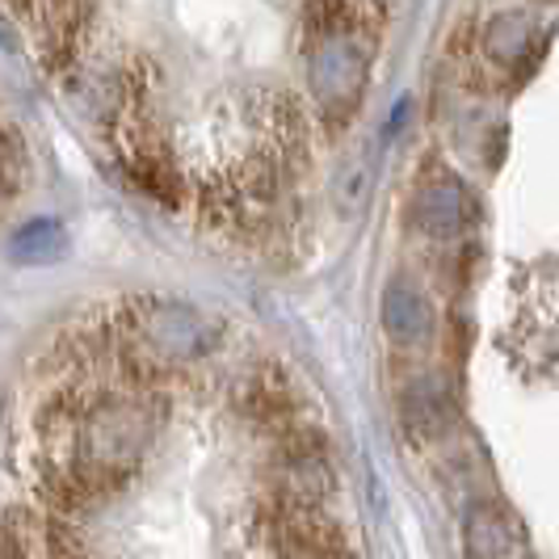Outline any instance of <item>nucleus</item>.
<instances>
[{"label": "nucleus", "instance_id": "obj_8", "mask_svg": "<svg viewBox=\"0 0 559 559\" xmlns=\"http://www.w3.org/2000/svg\"><path fill=\"white\" fill-rule=\"evenodd\" d=\"M472 215H476L472 190L454 173L425 177L417 186V194H413V227H417L420 236L450 240V236H459L463 227L472 224Z\"/></svg>", "mask_w": 559, "mask_h": 559}, {"label": "nucleus", "instance_id": "obj_10", "mask_svg": "<svg viewBox=\"0 0 559 559\" xmlns=\"http://www.w3.org/2000/svg\"><path fill=\"white\" fill-rule=\"evenodd\" d=\"M459 547L463 559H504L518 547V522L497 501H472L459 522Z\"/></svg>", "mask_w": 559, "mask_h": 559}, {"label": "nucleus", "instance_id": "obj_3", "mask_svg": "<svg viewBox=\"0 0 559 559\" xmlns=\"http://www.w3.org/2000/svg\"><path fill=\"white\" fill-rule=\"evenodd\" d=\"M370 51L374 43L362 34H333L308 43V81L316 93V110L329 131H341L349 114L358 110L370 72Z\"/></svg>", "mask_w": 559, "mask_h": 559}, {"label": "nucleus", "instance_id": "obj_12", "mask_svg": "<svg viewBox=\"0 0 559 559\" xmlns=\"http://www.w3.org/2000/svg\"><path fill=\"white\" fill-rule=\"evenodd\" d=\"M63 245H68V236H63V227L56 219H29V224L17 227V236H13V245L9 252L17 257V261H34V265H51L63 257Z\"/></svg>", "mask_w": 559, "mask_h": 559}, {"label": "nucleus", "instance_id": "obj_9", "mask_svg": "<svg viewBox=\"0 0 559 559\" xmlns=\"http://www.w3.org/2000/svg\"><path fill=\"white\" fill-rule=\"evenodd\" d=\"M400 420H404V433L413 442H433L442 438L454 420V400L442 374H417L404 392H400Z\"/></svg>", "mask_w": 559, "mask_h": 559}, {"label": "nucleus", "instance_id": "obj_2", "mask_svg": "<svg viewBox=\"0 0 559 559\" xmlns=\"http://www.w3.org/2000/svg\"><path fill=\"white\" fill-rule=\"evenodd\" d=\"M110 320L118 333L131 336L165 366L198 362L219 341V324L211 316H202L190 304H177V299H160V295L127 299L118 311H110Z\"/></svg>", "mask_w": 559, "mask_h": 559}, {"label": "nucleus", "instance_id": "obj_6", "mask_svg": "<svg viewBox=\"0 0 559 559\" xmlns=\"http://www.w3.org/2000/svg\"><path fill=\"white\" fill-rule=\"evenodd\" d=\"M231 404H236V413L249 420L252 429H261L270 438H278L290 425L304 420V395L295 388V379L274 362H261L245 370L236 379V388H231Z\"/></svg>", "mask_w": 559, "mask_h": 559}, {"label": "nucleus", "instance_id": "obj_5", "mask_svg": "<svg viewBox=\"0 0 559 559\" xmlns=\"http://www.w3.org/2000/svg\"><path fill=\"white\" fill-rule=\"evenodd\" d=\"M114 147H118V165L127 173V181L143 190L147 198L165 202V206H181L190 186H186V173L173 160V147L165 143V135L147 122V114L122 122L110 131Z\"/></svg>", "mask_w": 559, "mask_h": 559}, {"label": "nucleus", "instance_id": "obj_1", "mask_svg": "<svg viewBox=\"0 0 559 559\" xmlns=\"http://www.w3.org/2000/svg\"><path fill=\"white\" fill-rule=\"evenodd\" d=\"M160 420H165V392L118 388V383L114 392H93L76 425L72 459L88 467L110 492H122V484L135 476V467L156 442Z\"/></svg>", "mask_w": 559, "mask_h": 559}, {"label": "nucleus", "instance_id": "obj_4", "mask_svg": "<svg viewBox=\"0 0 559 559\" xmlns=\"http://www.w3.org/2000/svg\"><path fill=\"white\" fill-rule=\"evenodd\" d=\"M265 479H270V497H278V501L324 504V497L336 488V476L320 429L308 425V420H299L286 433H278Z\"/></svg>", "mask_w": 559, "mask_h": 559}, {"label": "nucleus", "instance_id": "obj_7", "mask_svg": "<svg viewBox=\"0 0 559 559\" xmlns=\"http://www.w3.org/2000/svg\"><path fill=\"white\" fill-rule=\"evenodd\" d=\"M249 118L261 135V152H270L286 177L304 173L308 168V152H311V122L308 110L282 93V88H261L249 97Z\"/></svg>", "mask_w": 559, "mask_h": 559}, {"label": "nucleus", "instance_id": "obj_14", "mask_svg": "<svg viewBox=\"0 0 559 559\" xmlns=\"http://www.w3.org/2000/svg\"><path fill=\"white\" fill-rule=\"evenodd\" d=\"M22 143H17V135L0 122V198H9L13 190H17V181H22Z\"/></svg>", "mask_w": 559, "mask_h": 559}, {"label": "nucleus", "instance_id": "obj_13", "mask_svg": "<svg viewBox=\"0 0 559 559\" xmlns=\"http://www.w3.org/2000/svg\"><path fill=\"white\" fill-rule=\"evenodd\" d=\"M534 43V29L526 17H513V13H504V17H497L492 26H488V34H484V47H488V56L497 59V63H504V68H513L518 59L531 51Z\"/></svg>", "mask_w": 559, "mask_h": 559}, {"label": "nucleus", "instance_id": "obj_11", "mask_svg": "<svg viewBox=\"0 0 559 559\" xmlns=\"http://www.w3.org/2000/svg\"><path fill=\"white\" fill-rule=\"evenodd\" d=\"M383 329L395 345H425L433 329H438V316H433V304L429 295L420 290L417 282L408 278H392V286L383 290Z\"/></svg>", "mask_w": 559, "mask_h": 559}]
</instances>
